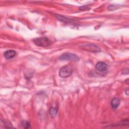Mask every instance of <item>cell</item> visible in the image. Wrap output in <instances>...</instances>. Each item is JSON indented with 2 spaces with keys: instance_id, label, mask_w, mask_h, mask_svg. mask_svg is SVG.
I'll return each instance as SVG.
<instances>
[{
  "instance_id": "obj_4",
  "label": "cell",
  "mask_w": 129,
  "mask_h": 129,
  "mask_svg": "<svg viewBox=\"0 0 129 129\" xmlns=\"http://www.w3.org/2000/svg\"><path fill=\"white\" fill-rule=\"evenodd\" d=\"M59 58L61 60H68L74 61H78L79 60V58L77 55L69 52L63 53L59 56Z\"/></svg>"
},
{
  "instance_id": "obj_1",
  "label": "cell",
  "mask_w": 129,
  "mask_h": 129,
  "mask_svg": "<svg viewBox=\"0 0 129 129\" xmlns=\"http://www.w3.org/2000/svg\"><path fill=\"white\" fill-rule=\"evenodd\" d=\"M33 42L36 45L40 47H47L51 44L50 40L46 37H40L33 40Z\"/></svg>"
},
{
  "instance_id": "obj_8",
  "label": "cell",
  "mask_w": 129,
  "mask_h": 129,
  "mask_svg": "<svg viewBox=\"0 0 129 129\" xmlns=\"http://www.w3.org/2000/svg\"><path fill=\"white\" fill-rule=\"evenodd\" d=\"M57 113V109L55 107H51L49 109V114L52 117H55Z\"/></svg>"
},
{
  "instance_id": "obj_3",
  "label": "cell",
  "mask_w": 129,
  "mask_h": 129,
  "mask_svg": "<svg viewBox=\"0 0 129 129\" xmlns=\"http://www.w3.org/2000/svg\"><path fill=\"white\" fill-rule=\"evenodd\" d=\"M81 49L92 52H97L101 51L100 48L96 45L93 44H84L80 46Z\"/></svg>"
},
{
  "instance_id": "obj_2",
  "label": "cell",
  "mask_w": 129,
  "mask_h": 129,
  "mask_svg": "<svg viewBox=\"0 0 129 129\" xmlns=\"http://www.w3.org/2000/svg\"><path fill=\"white\" fill-rule=\"evenodd\" d=\"M73 73V68L71 65L68 64L62 67L59 70V75L61 78H66L69 77Z\"/></svg>"
},
{
  "instance_id": "obj_10",
  "label": "cell",
  "mask_w": 129,
  "mask_h": 129,
  "mask_svg": "<svg viewBox=\"0 0 129 129\" xmlns=\"http://www.w3.org/2000/svg\"><path fill=\"white\" fill-rule=\"evenodd\" d=\"M79 9L80 10H82V11H84V10H89V8H88V7L87 6H82V7H81L79 8Z\"/></svg>"
},
{
  "instance_id": "obj_7",
  "label": "cell",
  "mask_w": 129,
  "mask_h": 129,
  "mask_svg": "<svg viewBox=\"0 0 129 129\" xmlns=\"http://www.w3.org/2000/svg\"><path fill=\"white\" fill-rule=\"evenodd\" d=\"M120 103V100L118 98L115 97L112 99L111 101V107L113 110L116 109L119 105Z\"/></svg>"
},
{
  "instance_id": "obj_9",
  "label": "cell",
  "mask_w": 129,
  "mask_h": 129,
  "mask_svg": "<svg viewBox=\"0 0 129 129\" xmlns=\"http://www.w3.org/2000/svg\"><path fill=\"white\" fill-rule=\"evenodd\" d=\"M21 124L22 126L25 128H29L30 127V124L29 122L26 120H22L21 122Z\"/></svg>"
},
{
  "instance_id": "obj_5",
  "label": "cell",
  "mask_w": 129,
  "mask_h": 129,
  "mask_svg": "<svg viewBox=\"0 0 129 129\" xmlns=\"http://www.w3.org/2000/svg\"><path fill=\"white\" fill-rule=\"evenodd\" d=\"M95 68L99 72H105L107 70V65L104 62L99 61L97 63Z\"/></svg>"
},
{
  "instance_id": "obj_11",
  "label": "cell",
  "mask_w": 129,
  "mask_h": 129,
  "mask_svg": "<svg viewBox=\"0 0 129 129\" xmlns=\"http://www.w3.org/2000/svg\"><path fill=\"white\" fill-rule=\"evenodd\" d=\"M128 93H129V91H128V88H126V89L125 90V93L126 94V95H128Z\"/></svg>"
},
{
  "instance_id": "obj_6",
  "label": "cell",
  "mask_w": 129,
  "mask_h": 129,
  "mask_svg": "<svg viewBox=\"0 0 129 129\" xmlns=\"http://www.w3.org/2000/svg\"><path fill=\"white\" fill-rule=\"evenodd\" d=\"M16 54V52L14 50H9L5 52L4 56L6 59H9L13 58Z\"/></svg>"
}]
</instances>
